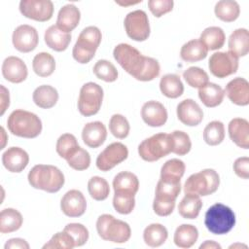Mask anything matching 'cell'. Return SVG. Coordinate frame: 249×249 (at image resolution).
<instances>
[{
    "label": "cell",
    "mask_w": 249,
    "mask_h": 249,
    "mask_svg": "<svg viewBox=\"0 0 249 249\" xmlns=\"http://www.w3.org/2000/svg\"><path fill=\"white\" fill-rule=\"evenodd\" d=\"M28 182L34 189L48 193H56L64 185L63 173L51 164H37L31 168L27 176Z\"/></svg>",
    "instance_id": "6da1fadb"
},
{
    "label": "cell",
    "mask_w": 249,
    "mask_h": 249,
    "mask_svg": "<svg viewBox=\"0 0 249 249\" xmlns=\"http://www.w3.org/2000/svg\"><path fill=\"white\" fill-rule=\"evenodd\" d=\"M7 125L12 134L23 138H35L42 131L40 118L36 114L22 109L15 110L10 114Z\"/></svg>",
    "instance_id": "7a4b0ae2"
},
{
    "label": "cell",
    "mask_w": 249,
    "mask_h": 249,
    "mask_svg": "<svg viewBox=\"0 0 249 249\" xmlns=\"http://www.w3.org/2000/svg\"><path fill=\"white\" fill-rule=\"evenodd\" d=\"M204 225L213 234H226L235 225L234 212L223 203H215L207 209L204 217Z\"/></svg>",
    "instance_id": "3957f363"
},
{
    "label": "cell",
    "mask_w": 249,
    "mask_h": 249,
    "mask_svg": "<svg viewBox=\"0 0 249 249\" xmlns=\"http://www.w3.org/2000/svg\"><path fill=\"white\" fill-rule=\"evenodd\" d=\"M101 39L102 34L98 27L88 26L84 28L73 47L72 55L74 59L82 64L89 62L93 58Z\"/></svg>",
    "instance_id": "277c9868"
},
{
    "label": "cell",
    "mask_w": 249,
    "mask_h": 249,
    "mask_svg": "<svg viewBox=\"0 0 249 249\" xmlns=\"http://www.w3.org/2000/svg\"><path fill=\"white\" fill-rule=\"evenodd\" d=\"M96 231L102 239L114 243H125L131 235L129 225L110 214H102L97 218Z\"/></svg>",
    "instance_id": "5b68a950"
},
{
    "label": "cell",
    "mask_w": 249,
    "mask_h": 249,
    "mask_svg": "<svg viewBox=\"0 0 249 249\" xmlns=\"http://www.w3.org/2000/svg\"><path fill=\"white\" fill-rule=\"evenodd\" d=\"M113 55L124 70L136 80L139 79L146 65L147 56L143 55L134 47L125 43L117 45L113 51Z\"/></svg>",
    "instance_id": "8992f818"
},
{
    "label": "cell",
    "mask_w": 249,
    "mask_h": 249,
    "mask_svg": "<svg viewBox=\"0 0 249 249\" xmlns=\"http://www.w3.org/2000/svg\"><path fill=\"white\" fill-rule=\"evenodd\" d=\"M172 152L170 133H157L143 140L138 146L140 158L146 161H156Z\"/></svg>",
    "instance_id": "52a82bcc"
},
{
    "label": "cell",
    "mask_w": 249,
    "mask_h": 249,
    "mask_svg": "<svg viewBox=\"0 0 249 249\" xmlns=\"http://www.w3.org/2000/svg\"><path fill=\"white\" fill-rule=\"evenodd\" d=\"M220 185V176L214 169L206 168L192 174L185 182L184 192L196 194L199 196L214 194Z\"/></svg>",
    "instance_id": "ba28073f"
},
{
    "label": "cell",
    "mask_w": 249,
    "mask_h": 249,
    "mask_svg": "<svg viewBox=\"0 0 249 249\" xmlns=\"http://www.w3.org/2000/svg\"><path fill=\"white\" fill-rule=\"evenodd\" d=\"M103 100L102 88L93 82L86 83L80 89L78 98V109L81 115L89 117L100 110Z\"/></svg>",
    "instance_id": "9c48e42d"
},
{
    "label": "cell",
    "mask_w": 249,
    "mask_h": 249,
    "mask_svg": "<svg viewBox=\"0 0 249 249\" xmlns=\"http://www.w3.org/2000/svg\"><path fill=\"white\" fill-rule=\"evenodd\" d=\"M127 36L138 42L145 41L150 36V24L147 14L142 10L128 13L124 20Z\"/></svg>",
    "instance_id": "30bf717a"
},
{
    "label": "cell",
    "mask_w": 249,
    "mask_h": 249,
    "mask_svg": "<svg viewBox=\"0 0 249 249\" xmlns=\"http://www.w3.org/2000/svg\"><path fill=\"white\" fill-rule=\"evenodd\" d=\"M208 67L213 76L223 79L237 71L238 57L230 52L214 53L208 60Z\"/></svg>",
    "instance_id": "8fae6325"
},
{
    "label": "cell",
    "mask_w": 249,
    "mask_h": 249,
    "mask_svg": "<svg viewBox=\"0 0 249 249\" xmlns=\"http://www.w3.org/2000/svg\"><path fill=\"white\" fill-rule=\"evenodd\" d=\"M128 150L121 142H114L108 145L97 157L96 166L101 171H109L119 163L126 160Z\"/></svg>",
    "instance_id": "7c38bea8"
},
{
    "label": "cell",
    "mask_w": 249,
    "mask_h": 249,
    "mask_svg": "<svg viewBox=\"0 0 249 249\" xmlns=\"http://www.w3.org/2000/svg\"><path fill=\"white\" fill-rule=\"evenodd\" d=\"M19 11L25 18L43 22L52 18L53 4L50 0H21Z\"/></svg>",
    "instance_id": "4fadbf2b"
},
{
    "label": "cell",
    "mask_w": 249,
    "mask_h": 249,
    "mask_svg": "<svg viewBox=\"0 0 249 249\" xmlns=\"http://www.w3.org/2000/svg\"><path fill=\"white\" fill-rule=\"evenodd\" d=\"M12 42L16 50L20 53H29L35 50L39 42L37 30L28 24L18 25L13 32Z\"/></svg>",
    "instance_id": "5bb4252c"
},
{
    "label": "cell",
    "mask_w": 249,
    "mask_h": 249,
    "mask_svg": "<svg viewBox=\"0 0 249 249\" xmlns=\"http://www.w3.org/2000/svg\"><path fill=\"white\" fill-rule=\"evenodd\" d=\"M61 211L68 217L75 218L82 216L87 209V200L78 190H70L60 200Z\"/></svg>",
    "instance_id": "9a60e30c"
},
{
    "label": "cell",
    "mask_w": 249,
    "mask_h": 249,
    "mask_svg": "<svg viewBox=\"0 0 249 249\" xmlns=\"http://www.w3.org/2000/svg\"><path fill=\"white\" fill-rule=\"evenodd\" d=\"M178 120L188 126H196L199 124L203 119V112L200 106L193 99L187 98L177 105Z\"/></svg>",
    "instance_id": "2e32d148"
},
{
    "label": "cell",
    "mask_w": 249,
    "mask_h": 249,
    "mask_svg": "<svg viewBox=\"0 0 249 249\" xmlns=\"http://www.w3.org/2000/svg\"><path fill=\"white\" fill-rule=\"evenodd\" d=\"M2 75L11 83H21L27 78V66L21 58L13 55L8 56L2 63Z\"/></svg>",
    "instance_id": "e0dca14e"
},
{
    "label": "cell",
    "mask_w": 249,
    "mask_h": 249,
    "mask_svg": "<svg viewBox=\"0 0 249 249\" xmlns=\"http://www.w3.org/2000/svg\"><path fill=\"white\" fill-rule=\"evenodd\" d=\"M141 117L144 123L149 126H161L167 121V111L160 102L150 100L143 104Z\"/></svg>",
    "instance_id": "ac0fdd59"
},
{
    "label": "cell",
    "mask_w": 249,
    "mask_h": 249,
    "mask_svg": "<svg viewBox=\"0 0 249 249\" xmlns=\"http://www.w3.org/2000/svg\"><path fill=\"white\" fill-rule=\"evenodd\" d=\"M224 92L235 105L246 106L249 104V83L244 78L236 77L230 81Z\"/></svg>",
    "instance_id": "d6986e66"
},
{
    "label": "cell",
    "mask_w": 249,
    "mask_h": 249,
    "mask_svg": "<svg viewBox=\"0 0 249 249\" xmlns=\"http://www.w3.org/2000/svg\"><path fill=\"white\" fill-rule=\"evenodd\" d=\"M28 162L29 156L27 152L19 147H10L2 155V163L10 172H21Z\"/></svg>",
    "instance_id": "ffe728a7"
},
{
    "label": "cell",
    "mask_w": 249,
    "mask_h": 249,
    "mask_svg": "<svg viewBox=\"0 0 249 249\" xmlns=\"http://www.w3.org/2000/svg\"><path fill=\"white\" fill-rule=\"evenodd\" d=\"M106 137V126L99 121L88 123L83 127L82 139L89 148H98L105 142Z\"/></svg>",
    "instance_id": "44dd1931"
},
{
    "label": "cell",
    "mask_w": 249,
    "mask_h": 249,
    "mask_svg": "<svg viewBox=\"0 0 249 249\" xmlns=\"http://www.w3.org/2000/svg\"><path fill=\"white\" fill-rule=\"evenodd\" d=\"M231 140L239 148H249V123L243 118L232 119L228 126Z\"/></svg>",
    "instance_id": "7402d4cb"
},
{
    "label": "cell",
    "mask_w": 249,
    "mask_h": 249,
    "mask_svg": "<svg viewBox=\"0 0 249 249\" xmlns=\"http://www.w3.org/2000/svg\"><path fill=\"white\" fill-rule=\"evenodd\" d=\"M181 180L160 178L157 184L154 200L160 202H175L181 191Z\"/></svg>",
    "instance_id": "603a6c76"
},
{
    "label": "cell",
    "mask_w": 249,
    "mask_h": 249,
    "mask_svg": "<svg viewBox=\"0 0 249 249\" xmlns=\"http://www.w3.org/2000/svg\"><path fill=\"white\" fill-rule=\"evenodd\" d=\"M80 18V10L73 4H66L59 10L55 25L60 30L70 33L78 26Z\"/></svg>",
    "instance_id": "cb8c5ba5"
},
{
    "label": "cell",
    "mask_w": 249,
    "mask_h": 249,
    "mask_svg": "<svg viewBox=\"0 0 249 249\" xmlns=\"http://www.w3.org/2000/svg\"><path fill=\"white\" fill-rule=\"evenodd\" d=\"M44 39L49 48L55 52H62L68 48L71 42V34L60 30L56 25H51L46 30Z\"/></svg>",
    "instance_id": "d4e9b609"
},
{
    "label": "cell",
    "mask_w": 249,
    "mask_h": 249,
    "mask_svg": "<svg viewBox=\"0 0 249 249\" xmlns=\"http://www.w3.org/2000/svg\"><path fill=\"white\" fill-rule=\"evenodd\" d=\"M113 188L115 193L135 196L139 189V180L132 172L122 171L114 177Z\"/></svg>",
    "instance_id": "484cf974"
},
{
    "label": "cell",
    "mask_w": 249,
    "mask_h": 249,
    "mask_svg": "<svg viewBox=\"0 0 249 249\" xmlns=\"http://www.w3.org/2000/svg\"><path fill=\"white\" fill-rule=\"evenodd\" d=\"M229 52L237 57L245 56L249 52V32L246 28L235 29L229 38Z\"/></svg>",
    "instance_id": "4316f807"
},
{
    "label": "cell",
    "mask_w": 249,
    "mask_h": 249,
    "mask_svg": "<svg viewBox=\"0 0 249 249\" xmlns=\"http://www.w3.org/2000/svg\"><path fill=\"white\" fill-rule=\"evenodd\" d=\"M208 49L199 39H193L185 43L180 51V56L184 61L196 62L207 56Z\"/></svg>",
    "instance_id": "83f0119b"
},
{
    "label": "cell",
    "mask_w": 249,
    "mask_h": 249,
    "mask_svg": "<svg viewBox=\"0 0 249 249\" xmlns=\"http://www.w3.org/2000/svg\"><path fill=\"white\" fill-rule=\"evenodd\" d=\"M34 103L43 109L53 107L58 100L57 90L50 85H42L35 89L32 94Z\"/></svg>",
    "instance_id": "f1b7e54d"
},
{
    "label": "cell",
    "mask_w": 249,
    "mask_h": 249,
    "mask_svg": "<svg viewBox=\"0 0 249 249\" xmlns=\"http://www.w3.org/2000/svg\"><path fill=\"white\" fill-rule=\"evenodd\" d=\"M224 89L215 83H208L198 89V97L201 102L208 108L220 105L224 99Z\"/></svg>",
    "instance_id": "f546056e"
},
{
    "label": "cell",
    "mask_w": 249,
    "mask_h": 249,
    "mask_svg": "<svg viewBox=\"0 0 249 249\" xmlns=\"http://www.w3.org/2000/svg\"><path fill=\"white\" fill-rule=\"evenodd\" d=\"M201 207L202 201L198 195L186 193L179 203L178 212L183 218L192 220L198 216Z\"/></svg>",
    "instance_id": "4dcf8cb0"
},
{
    "label": "cell",
    "mask_w": 249,
    "mask_h": 249,
    "mask_svg": "<svg viewBox=\"0 0 249 249\" xmlns=\"http://www.w3.org/2000/svg\"><path fill=\"white\" fill-rule=\"evenodd\" d=\"M198 238L197 229L190 224H183L179 226L175 232L173 241L179 248H190L192 247Z\"/></svg>",
    "instance_id": "1f68e13d"
},
{
    "label": "cell",
    "mask_w": 249,
    "mask_h": 249,
    "mask_svg": "<svg viewBox=\"0 0 249 249\" xmlns=\"http://www.w3.org/2000/svg\"><path fill=\"white\" fill-rule=\"evenodd\" d=\"M160 89L168 98H177L184 92V86L176 74H165L160 78Z\"/></svg>",
    "instance_id": "d6a6232c"
},
{
    "label": "cell",
    "mask_w": 249,
    "mask_h": 249,
    "mask_svg": "<svg viewBox=\"0 0 249 249\" xmlns=\"http://www.w3.org/2000/svg\"><path fill=\"white\" fill-rule=\"evenodd\" d=\"M23 222L22 215L14 208H5L0 213V232L10 233L18 231Z\"/></svg>",
    "instance_id": "836d02e7"
},
{
    "label": "cell",
    "mask_w": 249,
    "mask_h": 249,
    "mask_svg": "<svg viewBox=\"0 0 249 249\" xmlns=\"http://www.w3.org/2000/svg\"><path fill=\"white\" fill-rule=\"evenodd\" d=\"M168 237V231L164 226L159 223H153L147 226L143 231L144 242L150 247H159L162 245Z\"/></svg>",
    "instance_id": "e575fe53"
},
{
    "label": "cell",
    "mask_w": 249,
    "mask_h": 249,
    "mask_svg": "<svg viewBox=\"0 0 249 249\" xmlns=\"http://www.w3.org/2000/svg\"><path fill=\"white\" fill-rule=\"evenodd\" d=\"M199 40L205 45L208 51H215L224 46L226 35L221 27L210 26L202 31Z\"/></svg>",
    "instance_id": "d590c367"
},
{
    "label": "cell",
    "mask_w": 249,
    "mask_h": 249,
    "mask_svg": "<svg viewBox=\"0 0 249 249\" xmlns=\"http://www.w3.org/2000/svg\"><path fill=\"white\" fill-rule=\"evenodd\" d=\"M214 12L219 19L225 22H231L239 17L240 7L236 1L221 0L216 3Z\"/></svg>",
    "instance_id": "8d00e7d4"
},
{
    "label": "cell",
    "mask_w": 249,
    "mask_h": 249,
    "mask_svg": "<svg viewBox=\"0 0 249 249\" xmlns=\"http://www.w3.org/2000/svg\"><path fill=\"white\" fill-rule=\"evenodd\" d=\"M32 68L38 76L49 77L55 69V60L51 53L42 52L34 56Z\"/></svg>",
    "instance_id": "74e56055"
},
{
    "label": "cell",
    "mask_w": 249,
    "mask_h": 249,
    "mask_svg": "<svg viewBox=\"0 0 249 249\" xmlns=\"http://www.w3.org/2000/svg\"><path fill=\"white\" fill-rule=\"evenodd\" d=\"M80 148L76 137L71 133L60 135L56 141L55 150L58 156L64 160H68Z\"/></svg>",
    "instance_id": "f35d334b"
},
{
    "label": "cell",
    "mask_w": 249,
    "mask_h": 249,
    "mask_svg": "<svg viewBox=\"0 0 249 249\" xmlns=\"http://www.w3.org/2000/svg\"><path fill=\"white\" fill-rule=\"evenodd\" d=\"M225 138V126L220 121L210 122L203 130V139L210 146H216Z\"/></svg>",
    "instance_id": "ab89813d"
},
{
    "label": "cell",
    "mask_w": 249,
    "mask_h": 249,
    "mask_svg": "<svg viewBox=\"0 0 249 249\" xmlns=\"http://www.w3.org/2000/svg\"><path fill=\"white\" fill-rule=\"evenodd\" d=\"M88 191L93 199L101 201L108 197L110 187L104 178L100 176H93L89 180Z\"/></svg>",
    "instance_id": "60d3db41"
},
{
    "label": "cell",
    "mask_w": 249,
    "mask_h": 249,
    "mask_svg": "<svg viewBox=\"0 0 249 249\" xmlns=\"http://www.w3.org/2000/svg\"><path fill=\"white\" fill-rule=\"evenodd\" d=\"M183 78L192 88L200 89L209 83L208 74L201 68L192 66L183 72Z\"/></svg>",
    "instance_id": "b9f144b4"
},
{
    "label": "cell",
    "mask_w": 249,
    "mask_h": 249,
    "mask_svg": "<svg viewBox=\"0 0 249 249\" xmlns=\"http://www.w3.org/2000/svg\"><path fill=\"white\" fill-rule=\"evenodd\" d=\"M94 75L107 83L115 82L118 79V70L115 65L106 59L98 60L93 66Z\"/></svg>",
    "instance_id": "7bdbcfd3"
},
{
    "label": "cell",
    "mask_w": 249,
    "mask_h": 249,
    "mask_svg": "<svg viewBox=\"0 0 249 249\" xmlns=\"http://www.w3.org/2000/svg\"><path fill=\"white\" fill-rule=\"evenodd\" d=\"M185 163L179 159H171L163 163L160 169V178L181 180L185 173Z\"/></svg>",
    "instance_id": "ee69618b"
},
{
    "label": "cell",
    "mask_w": 249,
    "mask_h": 249,
    "mask_svg": "<svg viewBox=\"0 0 249 249\" xmlns=\"http://www.w3.org/2000/svg\"><path fill=\"white\" fill-rule=\"evenodd\" d=\"M172 139V152L178 156H184L191 151L192 142L188 133L175 130L170 133Z\"/></svg>",
    "instance_id": "f6af8a7d"
},
{
    "label": "cell",
    "mask_w": 249,
    "mask_h": 249,
    "mask_svg": "<svg viewBox=\"0 0 249 249\" xmlns=\"http://www.w3.org/2000/svg\"><path fill=\"white\" fill-rule=\"evenodd\" d=\"M110 132L119 139L125 138L129 133V123L126 118L121 114H114L109 122Z\"/></svg>",
    "instance_id": "bcb514c9"
},
{
    "label": "cell",
    "mask_w": 249,
    "mask_h": 249,
    "mask_svg": "<svg viewBox=\"0 0 249 249\" xmlns=\"http://www.w3.org/2000/svg\"><path fill=\"white\" fill-rule=\"evenodd\" d=\"M113 206L115 210L120 214H129L132 212L135 206L134 196L123 193H115L113 196Z\"/></svg>",
    "instance_id": "7dc6e473"
},
{
    "label": "cell",
    "mask_w": 249,
    "mask_h": 249,
    "mask_svg": "<svg viewBox=\"0 0 249 249\" xmlns=\"http://www.w3.org/2000/svg\"><path fill=\"white\" fill-rule=\"evenodd\" d=\"M75 247V243L71 235L65 231H58L54 233L52 238L43 246V249H53V248H62V249H72Z\"/></svg>",
    "instance_id": "c3c4849f"
},
{
    "label": "cell",
    "mask_w": 249,
    "mask_h": 249,
    "mask_svg": "<svg viewBox=\"0 0 249 249\" xmlns=\"http://www.w3.org/2000/svg\"><path fill=\"white\" fill-rule=\"evenodd\" d=\"M63 231H65L66 232H68L71 235V237L74 240L75 247H79V246L84 245L89 239V231H88V229L80 223L67 224L64 227Z\"/></svg>",
    "instance_id": "681fc988"
},
{
    "label": "cell",
    "mask_w": 249,
    "mask_h": 249,
    "mask_svg": "<svg viewBox=\"0 0 249 249\" xmlns=\"http://www.w3.org/2000/svg\"><path fill=\"white\" fill-rule=\"evenodd\" d=\"M66 161L68 165L75 170H85L88 169L90 164V156L87 150L80 147Z\"/></svg>",
    "instance_id": "f907efd6"
},
{
    "label": "cell",
    "mask_w": 249,
    "mask_h": 249,
    "mask_svg": "<svg viewBox=\"0 0 249 249\" xmlns=\"http://www.w3.org/2000/svg\"><path fill=\"white\" fill-rule=\"evenodd\" d=\"M174 2L172 0H149L148 7L156 18H160L173 9Z\"/></svg>",
    "instance_id": "816d5d0a"
},
{
    "label": "cell",
    "mask_w": 249,
    "mask_h": 249,
    "mask_svg": "<svg viewBox=\"0 0 249 249\" xmlns=\"http://www.w3.org/2000/svg\"><path fill=\"white\" fill-rule=\"evenodd\" d=\"M233 171L234 173L242 178L248 179L249 178V158L241 157L235 160L233 162Z\"/></svg>",
    "instance_id": "f5cc1de1"
},
{
    "label": "cell",
    "mask_w": 249,
    "mask_h": 249,
    "mask_svg": "<svg viewBox=\"0 0 249 249\" xmlns=\"http://www.w3.org/2000/svg\"><path fill=\"white\" fill-rule=\"evenodd\" d=\"M10 105V94L9 90L3 86H0V115H4L5 111Z\"/></svg>",
    "instance_id": "db71d44e"
},
{
    "label": "cell",
    "mask_w": 249,
    "mask_h": 249,
    "mask_svg": "<svg viewBox=\"0 0 249 249\" xmlns=\"http://www.w3.org/2000/svg\"><path fill=\"white\" fill-rule=\"evenodd\" d=\"M29 247L30 246L26 240L18 237L9 239L4 246L5 249H29Z\"/></svg>",
    "instance_id": "11a10c76"
},
{
    "label": "cell",
    "mask_w": 249,
    "mask_h": 249,
    "mask_svg": "<svg viewBox=\"0 0 249 249\" xmlns=\"http://www.w3.org/2000/svg\"><path fill=\"white\" fill-rule=\"evenodd\" d=\"M221 245L213 240H206L200 244L199 249H221Z\"/></svg>",
    "instance_id": "9f6ffc18"
},
{
    "label": "cell",
    "mask_w": 249,
    "mask_h": 249,
    "mask_svg": "<svg viewBox=\"0 0 249 249\" xmlns=\"http://www.w3.org/2000/svg\"><path fill=\"white\" fill-rule=\"evenodd\" d=\"M1 135H2V144H1V148L0 149H3L5 147L6 141L8 140V138L6 137V132H5L4 127H1Z\"/></svg>",
    "instance_id": "6f0895ef"
},
{
    "label": "cell",
    "mask_w": 249,
    "mask_h": 249,
    "mask_svg": "<svg viewBox=\"0 0 249 249\" xmlns=\"http://www.w3.org/2000/svg\"><path fill=\"white\" fill-rule=\"evenodd\" d=\"M117 4L121 5V6H128V5H134V4H137V3H141V0L140 1H136V2H120V1H116Z\"/></svg>",
    "instance_id": "680465c9"
},
{
    "label": "cell",
    "mask_w": 249,
    "mask_h": 249,
    "mask_svg": "<svg viewBox=\"0 0 249 249\" xmlns=\"http://www.w3.org/2000/svg\"><path fill=\"white\" fill-rule=\"evenodd\" d=\"M238 247H244V248H247V245L245 244H241V243H235V244H231L229 248H238Z\"/></svg>",
    "instance_id": "91938a15"
}]
</instances>
